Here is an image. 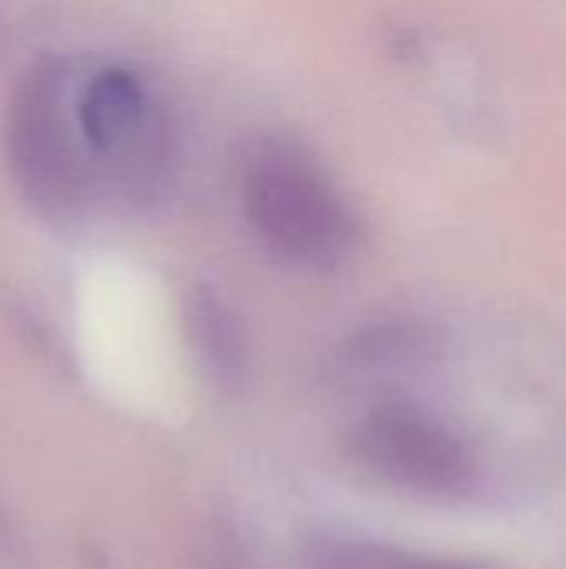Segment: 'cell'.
Segmentation results:
<instances>
[{
  "label": "cell",
  "mask_w": 566,
  "mask_h": 569,
  "mask_svg": "<svg viewBox=\"0 0 566 569\" xmlns=\"http://www.w3.org/2000/svg\"><path fill=\"white\" fill-rule=\"evenodd\" d=\"M240 203L254 233L294 267L334 270L360 240L357 217L334 180L307 150L280 137L247 147Z\"/></svg>",
  "instance_id": "1"
},
{
  "label": "cell",
  "mask_w": 566,
  "mask_h": 569,
  "mask_svg": "<svg viewBox=\"0 0 566 569\" xmlns=\"http://www.w3.org/2000/svg\"><path fill=\"white\" fill-rule=\"evenodd\" d=\"M7 163L20 197L43 217H73L93 200L100 180L77 123V80L67 60L40 53L13 83Z\"/></svg>",
  "instance_id": "2"
},
{
  "label": "cell",
  "mask_w": 566,
  "mask_h": 569,
  "mask_svg": "<svg viewBox=\"0 0 566 569\" xmlns=\"http://www.w3.org/2000/svg\"><path fill=\"white\" fill-rule=\"evenodd\" d=\"M77 123L100 183L133 200H150L167 187L173 130L137 70L110 63L77 80Z\"/></svg>",
  "instance_id": "3"
},
{
  "label": "cell",
  "mask_w": 566,
  "mask_h": 569,
  "mask_svg": "<svg viewBox=\"0 0 566 569\" xmlns=\"http://www.w3.org/2000/svg\"><path fill=\"white\" fill-rule=\"evenodd\" d=\"M350 457L377 480L434 500L477 490V457L457 430L410 400H384L350 427Z\"/></svg>",
  "instance_id": "4"
},
{
  "label": "cell",
  "mask_w": 566,
  "mask_h": 569,
  "mask_svg": "<svg viewBox=\"0 0 566 569\" xmlns=\"http://www.w3.org/2000/svg\"><path fill=\"white\" fill-rule=\"evenodd\" d=\"M187 340L197 367L217 390H237L247 377V333L237 310L214 287H193L183 300Z\"/></svg>",
  "instance_id": "5"
},
{
  "label": "cell",
  "mask_w": 566,
  "mask_h": 569,
  "mask_svg": "<svg viewBox=\"0 0 566 569\" xmlns=\"http://www.w3.org/2000/svg\"><path fill=\"white\" fill-rule=\"evenodd\" d=\"M440 353V333L420 320H394L360 330L347 340L340 353V370L347 377H394L434 363Z\"/></svg>",
  "instance_id": "6"
},
{
  "label": "cell",
  "mask_w": 566,
  "mask_h": 569,
  "mask_svg": "<svg viewBox=\"0 0 566 569\" xmlns=\"http://www.w3.org/2000/svg\"><path fill=\"white\" fill-rule=\"evenodd\" d=\"M300 569H484L454 557H430L374 540H317L304 550Z\"/></svg>",
  "instance_id": "7"
}]
</instances>
